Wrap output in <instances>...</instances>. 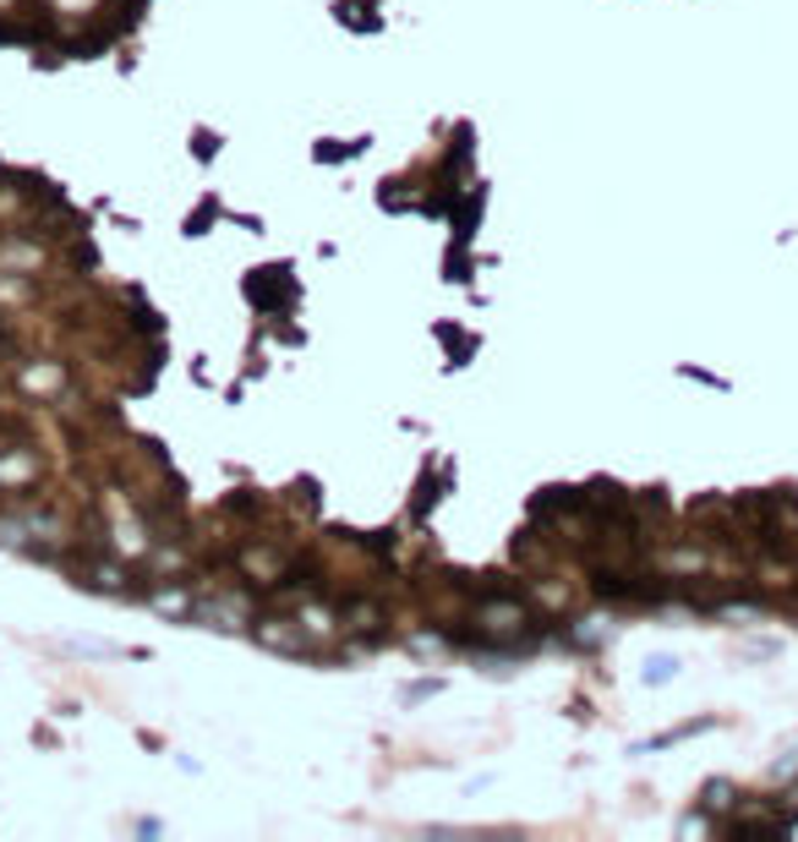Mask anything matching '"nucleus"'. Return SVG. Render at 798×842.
Listing matches in <instances>:
<instances>
[]
</instances>
